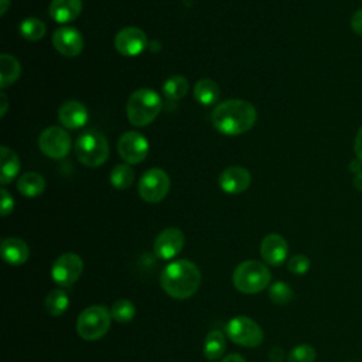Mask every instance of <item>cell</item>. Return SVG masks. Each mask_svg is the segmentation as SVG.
Here are the masks:
<instances>
[{
    "label": "cell",
    "instance_id": "33",
    "mask_svg": "<svg viewBox=\"0 0 362 362\" xmlns=\"http://www.w3.org/2000/svg\"><path fill=\"white\" fill-rule=\"evenodd\" d=\"M0 194H1V216H7L8 214H11L14 208V201L11 194L4 187L1 188Z\"/></svg>",
    "mask_w": 362,
    "mask_h": 362
},
{
    "label": "cell",
    "instance_id": "9",
    "mask_svg": "<svg viewBox=\"0 0 362 362\" xmlns=\"http://www.w3.org/2000/svg\"><path fill=\"white\" fill-rule=\"evenodd\" d=\"M82 272L83 262L81 256L71 252L61 255L51 267L52 280L62 287L72 286L81 277Z\"/></svg>",
    "mask_w": 362,
    "mask_h": 362
},
{
    "label": "cell",
    "instance_id": "18",
    "mask_svg": "<svg viewBox=\"0 0 362 362\" xmlns=\"http://www.w3.org/2000/svg\"><path fill=\"white\" fill-rule=\"evenodd\" d=\"M1 257L11 266L24 264L28 260L30 249L27 243L20 238H6L1 240Z\"/></svg>",
    "mask_w": 362,
    "mask_h": 362
},
{
    "label": "cell",
    "instance_id": "23",
    "mask_svg": "<svg viewBox=\"0 0 362 362\" xmlns=\"http://www.w3.org/2000/svg\"><path fill=\"white\" fill-rule=\"evenodd\" d=\"M226 348L225 335L219 329H212L208 332L204 341V355L209 361H218Z\"/></svg>",
    "mask_w": 362,
    "mask_h": 362
},
{
    "label": "cell",
    "instance_id": "38",
    "mask_svg": "<svg viewBox=\"0 0 362 362\" xmlns=\"http://www.w3.org/2000/svg\"><path fill=\"white\" fill-rule=\"evenodd\" d=\"M0 100H1V107H0V116L3 117V116L6 115V110H7V106H8V103H7V98H6V95H4V93H0Z\"/></svg>",
    "mask_w": 362,
    "mask_h": 362
},
{
    "label": "cell",
    "instance_id": "13",
    "mask_svg": "<svg viewBox=\"0 0 362 362\" xmlns=\"http://www.w3.org/2000/svg\"><path fill=\"white\" fill-rule=\"evenodd\" d=\"M184 247V233L178 228H165L154 240V253L163 260H171Z\"/></svg>",
    "mask_w": 362,
    "mask_h": 362
},
{
    "label": "cell",
    "instance_id": "36",
    "mask_svg": "<svg viewBox=\"0 0 362 362\" xmlns=\"http://www.w3.org/2000/svg\"><path fill=\"white\" fill-rule=\"evenodd\" d=\"M221 362H246V361H245V358H243L242 355H239V354H229V355H226Z\"/></svg>",
    "mask_w": 362,
    "mask_h": 362
},
{
    "label": "cell",
    "instance_id": "40",
    "mask_svg": "<svg viewBox=\"0 0 362 362\" xmlns=\"http://www.w3.org/2000/svg\"><path fill=\"white\" fill-rule=\"evenodd\" d=\"M281 356H283V352H281V349H279V348H274V349L270 352V358H272L273 361H276V362H279V361L281 359Z\"/></svg>",
    "mask_w": 362,
    "mask_h": 362
},
{
    "label": "cell",
    "instance_id": "24",
    "mask_svg": "<svg viewBox=\"0 0 362 362\" xmlns=\"http://www.w3.org/2000/svg\"><path fill=\"white\" fill-rule=\"evenodd\" d=\"M194 96L199 105L211 106L219 98L218 83L211 79H199L194 86Z\"/></svg>",
    "mask_w": 362,
    "mask_h": 362
},
{
    "label": "cell",
    "instance_id": "16",
    "mask_svg": "<svg viewBox=\"0 0 362 362\" xmlns=\"http://www.w3.org/2000/svg\"><path fill=\"white\" fill-rule=\"evenodd\" d=\"M250 173L240 165L228 167L219 175V187L226 194H240L250 187Z\"/></svg>",
    "mask_w": 362,
    "mask_h": 362
},
{
    "label": "cell",
    "instance_id": "12",
    "mask_svg": "<svg viewBox=\"0 0 362 362\" xmlns=\"http://www.w3.org/2000/svg\"><path fill=\"white\" fill-rule=\"evenodd\" d=\"M147 35L137 27L122 28L115 37V48L124 57H136L144 51Z\"/></svg>",
    "mask_w": 362,
    "mask_h": 362
},
{
    "label": "cell",
    "instance_id": "19",
    "mask_svg": "<svg viewBox=\"0 0 362 362\" xmlns=\"http://www.w3.org/2000/svg\"><path fill=\"white\" fill-rule=\"evenodd\" d=\"M82 11V0H52L49 16L57 23H69L76 20Z\"/></svg>",
    "mask_w": 362,
    "mask_h": 362
},
{
    "label": "cell",
    "instance_id": "26",
    "mask_svg": "<svg viewBox=\"0 0 362 362\" xmlns=\"http://www.w3.org/2000/svg\"><path fill=\"white\" fill-rule=\"evenodd\" d=\"M47 31V25L44 21L35 17H27L20 23V34L27 41H40Z\"/></svg>",
    "mask_w": 362,
    "mask_h": 362
},
{
    "label": "cell",
    "instance_id": "17",
    "mask_svg": "<svg viewBox=\"0 0 362 362\" xmlns=\"http://www.w3.org/2000/svg\"><path fill=\"white\" fill-rule=\"evenodd\" d=\"M58 119L66 129H79L88 122V110L83 103L78 100H69L59 107Z\"/></svg>",
    "mask_w": 362,
    "mask_h": 362
},
{
    "label": "cell",
    "instance_id": "3",
    "mask_svg": "<svg viewBox=\"0 0 362 362\" xmlns=\"http://www.w3.org/2000/svg\"><path fill=\"white\" fill-rule=\"evenodd\" d=\"M161 110V99L153 90L141 88L134 90L126 103L127 119L133 126L143 127L150 124Z\"/></svg>",
    "mask_w": 362,
    "mask_h": 362
},
{
    "label": "cell",
    "instance_id": "22",
    "mask_svg": "<svg viewBox=\"0 0 362 362\" xmlns=\"http://www.w3.org/2000/svg\"><path fill=\"white\" fill-rule=\"evenodd\" d=\"M20 62L10 54L0 55V86L7 88L20 76Z\"/></svg>",
    "mask_w": 362,
    "mask_h": 362
},
{
    "label": "cell",
    "instance_id": "32",
    "mask_svg": "<svg viewBox=\"0 0 362 362\" xmlns=\"http://www.w3.org/2000/svg\"><path fill=\"white\" fill-rule=\"evenodd\" d=\"M310 259L304 255H296L287 262V269L294 274H305L310 270Z\"/></svg>",
    "mask_w": 362,
    "mask_h": 362
},
{
    "label": "cell",
    "instance_id": "30",
    "mask_svg": "<svg viewBox=\"0 0 362 362\" xmlns=\"http://www.w3.org/2000/svg\"><path fill=\"white\" fill-rule=\"evenodd\" d=\"M269 297L279 305H286L294 298V291L286 281H276L269 287Z\"/></svg>",
    "mask_w": 362,
    "mask_h": 362
},
{
    "label": "cell",
    "instance_id": "28",
    "mask_svg": "<svg viewBox=\"0 0 362 362\" xmlns=\"http://www.w3.org/2000/svg\"><path fill=\"white\" fill-rule=\"evenodd\" d=\"M163 92L168 99L177 100L181 99L187 95L188 92V81L181 76V75H175L168 78L164 85H163Z\"/></svg>",
    "mask_w": 362,
    "mask_h": 362
},
{
    "label": "cell",
    "instance_id": "21",
    "mask_svg": "<svg viewBox=\"0 0 362 362\" xmlns=\"http://www.w3.org/2000/svg\"><path fill=\"white\" fill-rule=\"evenodd\" d=\"M17 189L24 197H38L45 189V180L38 173H25L18 178Z\"/></svg>",
    "mask_w": 362,
    "mask_h": 362
},
{
    "label": "cell",
    "instance_id": "2",
    "mask_svg": "<svg viewBox=\"0 0 362 362\" xmlns=\"http://www.w3.org/2000/svg\"><path fill=\"white\" fill-rule=\"evenodd\" d=\"M163 290L173 298L185 300L192 297L201 284V272L195 263L180 259L167 264L160 276Z\"/></svg>",
    "mask_w": 362,
    "mask_h": 362
},
{
    "label": "cell",
    "instance_id": "27",
    "mask_svg": "<svg viewBox=\"0 0 362 362\" xmlns=\"http://www.w3.org/2000/svg\"><path fill=\"white\" fill-rule=\"evenodd\" d=\"M134 181V173L129 164H117L110 171V184L117 189L129 188Z\"/></svg>",
    "mask_w": 362,
    "mask_h": 362
},
{
    "label": "cell",
    "instance_id": "8",
    "mask_svg": "<svg viewBox=\"0 0 362 362\" xmlns=\"http://www.w3.org/2000/svg\"><path fill=\"white\" fill-rule=\"evenodd\" d=\"M170 191V177L161 168L147 170L139 181V194L143 201L156 204L163 201Z\"/></svg>",
    "mask_w": 362,
    "mask_h": 362
},
{
    "label": "cell",
    "instance_id": "34",
    "mask_svg": "<svg viewBox=\"0 0 362 362\" xmlns=\"http://www.w3.org/2000/svg\"><path fill=\"white\" fill-rule=\"evenodd\" d=\"M351 28L355 34L362 37V8L356 10L351 17Z\"/></svg>",
    "mask_w": 362,
    "mask_h": 362
},
{
    "label": "cell",
    "instance_id": "39",
    "mask_svg": "<svg viewBox=\"0 0 362 362\" xmlns=\"http://www.w3.org/2000/svg\"><path fill=\"white\" fill-rule=\"evenodd\" d=\"M354 187H355L356 189L362 191V171L358 173V174H355V177H354Z\"/></svg>",
    "mask_w": 362,
    "mask_h": 362
},
{
    "label": "cell",
    "instance_id": "6",
    "mask_svg": "<svg viewBox=\"0 0 362 362\" xmlns=\"http://www.w3.org/2000/svg\"><path fill=\"white\" fill-rule=\"evenodd\" d=\"M110 311L103 305H90L85 308L76 320V332L85 341L102 338L110 327Z\"/></svg>",
    "mask_w": 362,
    "mask_h": 362
},
{
    "label": "cell",
    "instance_id": "5",
    "mask_svg": "<svg viewBox=\"0 0 362 362\" xmlns=\"http://www.w3.org/2000/svg\"><path fill=\"white\" fill-rule=\"evenodd\" d=\"M75 153L83 165L99 167L109 157V144L102 133L90 129L76 139Z\"/></svg>",
    "mask_w": 362,
    "mask_h": 362
},
{
    "label": "cell",
    "instance_id": "1",
    "mask_svg": "<svg viewBox=\"0 0 362 362\" xmlns=\"http://www.w3.org/2000/svg\"><path fill=\"white\" fill-rule=\"evenodd\" d=\"M257 112L252 103L242 99H228L212 112V123L218 132L226 136H238L250 130Z\"/></svg>",
    "mask_w": 362,
    "mask_h": 362
},
{
    "label": "cell",
    "instance_id": "35",
    "mask_svg": "<svg viewBox=\"0 0 362 362\" xmlns=\"http://www.w3.org/2000/svg\"><path fill=\"white\" fill-rule=\"evenodd\" d=\"M354 151L358 160L362 161V127L358 130L356 136H355V141H354Z\"/></svg>",
    "mask_w": 362,
    "mask_h": 362
},
{
    "label": "cell",
    "instance_id": "37",
    "mask_svg": "<svg viewBox=\"0 0 362 362\" xmlns=\"http://www.w3.org/2000/svg\"><path fill=\"white\" fill-rule=\"evenodd\" d=\"M349 171H352L354 174L361 173V171H362V161L358 160V158L352 160V161L349 163Z\"/></svg>",
    "mask_w": 362,
    "mask_h": 362
},
{
    "label": "cell",
    "instance_id": "15",
    "mask_svg": "<svg viewBox=\"0 0 362 362\" xmlns=\"http://www.w3.org/2000/svg\"><path fill=\"white\" fill-rule=\"evenodd\" d=\"M288 253V245L286 239L279 233H269L260 243L262 259L272 266H280Z\"/></svg>",
    "mask_w": 362,
    "mask_h": 362
},
{
    "label": "cell",
    "instance_id": "10",
    "mask_svg": "<svg viewBox=\"0 0 362 362\" xmlns=\"http://www.w3.org/2000/svg\"><path fill=\"white\" fill-rule=\"evenodd\" d=\"M38 146L45 156L51 158H62L71 148V137L64 129L51 126L41 133Z\"/></svg>",
    "mask_w": 362,
    "mask_h": 362
},
{
    "label": "cell",
    "instance_id": "29",
    "mask_svg": "<svg viewBox=\"0 0 362 362\" xmlns=\"http://www.w3.org/2000/svg\"><path fill=\"white\" fill-rule=\"evenodd\" d=\"M110 315L113 320L119 322H129L136 315V307L130 300L120 298L115 301L113 305L110 307Z\"/></svg>",
    "mask_w": 362,
    "mask_h": 362
},
{
    "label": "cell",
    "instance_id": "25",
    "mask_svg": "<svg viewBox=\"0 0 362 362\" xmlns=\"http://www.w3.org/2000/svg\"><path fill=\"white\" fill-rule=\"evenodd\" d=\"M44 305L49 315L59 317L66 311L69 305V297L64 290H52L49 294H47Z\"/></svg>",
    "mask_w": 362,
    "mask_h": 362
},
{
    "label": "cell",
    "instance_id": "7",
    "mask_svg": "<svg viewBox=\"0 0 362 362\" xmlns=\"http://www.w3.org/2000/svg\"><path fill=\"white\" fill-rule=\"evenodd\" d=\"M228 338L242 346L255 348L263 341V331L260 325L246 315H238L226 324Z\"/></svg>",
    "mask_w": 362,
    "mask_h": 362
},
{
    "label": "cell",
    "instance_id": "31",
    "mask_svg": "<svg viewBox=\"0 0 362 362\" xmlns=\"http://www.w3.org/2000/svg\"><path fill=\"white\" fill-rule=\"evenodd\" d=\"M315 358H317L315 349L311 345L303 344L290 351L287 362H314Z\"/></svg>",
    "mask_w": 362,
    "mask_h": 362
},
{
    "label": "cell",
    "instance_id": "20",
    "mask_svg": "<svg viewBox=\"0 0 362 362\" xmlns=\"http://www.w3.org/2000/svg\"><path fill=\"white\" fill-rule=\"evenodd\" d=\"M0 157H1V170H0V182L3 185L8 184L13 181V178L18 174L20 171V160L17 154L10 150L8 147H1L0 148Z\"/></svg>",
    "mask_w": 362,
    "mask_h": 362
},
{
    "label": "cell",
    "instance_id": "4",
    "mask_svg": "<svg viewBox=\"0 0 362 362\" xmlns=\"http://www.w3.org/2000/svg\"><path fill=\"white\" fill-rule=\"evenodd\" d=\"M272 280L269 269L259 260H245L233 272L232 281L238 291L256 294L264 290Z\"/></svg>",
    "mask_w": 362,
    "mask_h": 362
},
{
    "label": "cell",
    "instance_id": "11",
    "mask_svg": "<svg viewBox=\"0 0 362 362\" xmlns=\"http://www.w3.org/2000/svg\"><path fill=\"white\" fill-rule=\"evenodd\" d=\"M117 151L127 164H139L148 154V141L137 132H126L117 141Z\"/></svg>",
    "mask_w": 362,
    "mask_h": 362
},
{
    "label": "cell",
    "instance_id": "14",
    "mask_svg": "<svg viewBox=\"0 0 362 362\" xmlns=\"http://www.w3.org/2000/svg\"><path fill=\"white\" fill-rule=\"evenodd\" d=\"M52 44L55 49L65 57H76L82 52V34L74 27H59L52 34Z\"/></svg>",
    "mask_w": 362,
    "mask_h": 362
},
{
    "label": "cell",
    "instance_id": "41",
    "mask_svg": "<svg viewBox=\"0 0 362 362\" xmlns=\"http://www.w3.org/2000/svg\"><path fill=\"white\" fill-rule=\"evenodd\" d=\"M0 1H1V4H0V14L4 16L7 8H8V6H10V0H0Z\"/></svg>",
    "mask_w": 362,
    "mask_h": 362
}]
</instances>
